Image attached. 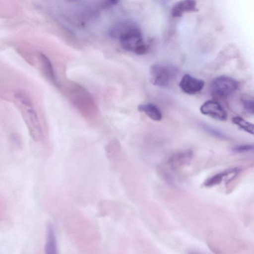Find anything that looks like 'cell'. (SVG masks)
Segmentation results:
<instances>
[{
	"mask_svg": "<svg viewBox=\"0 0 254 254\" xmlns=\"http://www.w3.org/2000/svg\"><path fill=\"white\" fill-rule=\"evenodd\" d=\"M108 34L118 39L122 48L127 51L134 52L136 48L144 43L139 27L130 20L115 24L109 29Z\"/></svg>",
	"mask_w": 254,
	"mask_h": 254,
	"instance_id": "cell-1",
	"label": "cell"
},
{
	"mask_svg": "<svg viewBox=\"0 0 254 254\" xmlns=\"http://www.w3.org/2000/svg\"><path fill=\"white\" fill-rule=\"evenodd\" d=\"M177 67L168 64H154L150 68V80L151 83L160 87H167L178 74Z\"/></svg>",
	"mask_w": 254,
	"mask_h": 254,
	"instance_id": "cell-2",
	"label": "cell"
},
{
	"mask_svg": "<svg viewBox=\"0 0 254 254\" xmlns=\"http://www.w3.org/2000/svg\"><path fill=\"white\" fill-rule=\"evenodd\" d=\"M238 87V83L234 78L227 75L215 78L210 84V92L216 98L225 99L233 93Z\"/></svg>",
	"mask_w": 254,
	"mask_h": 254,
	"instance_id": "cell-3",
	"label": "cell"
},
{
	"mask_svg": "<svg viewBox=\"0 0 254 254\" xmlns=\"http://www.w3.org/2000/svg\"><path fill=\"white\" fill-rule=\"evenodd\" d=\"M200 112L217 120H227V114L224 108L217 101L208 100L203 103L200 108Z\"/></svg>",
	"mask_w": 254,
	"mask_h": 254,
	"instance_id": "cell-4",
	"label": "cell"
},
{
	"mask_svg": "<svg viewBox=\"0 0 254 254\" xmlns=\"http://www.w3.org/2000/svg\"><path fill=\"white\" fill-rule=\"evenodd\" d=\"M204 86L203 80L186 74L179 83V87L186 94L194 95L200 91Z\"/></svg>",
	"mask_w": 254,
	"mask_h": 254,
	"instance_id": "cell-5",
	"label": "cell"
},
{
	"mask_svg": "<svg viewBox=\"0 0 254 254\" xmlns=\"http://www.w3.org/2000/svg\"><path fill=\"white\" fill-rule=\"evenodd\" d=\"M57 250V242L55 227L51 222H49L46 226L45 253L46 254H56Z\"/></svg>",
	"mask_w": 254,
	"mask_h": 254,
	"instance_id": "cell-6",
	"label": "cell"
},
{
	"mask_svg": "<svg viewBox=\"0 0 254 254\" xmlns=\"http://www.w3.org/2000/svg\"><path fill=\"white\" fill-rule=\"evenodd\" d=\"M26 108L27 121L31 130V135L35 139H38L42 134V130L37 114L33 107Z\"/></svg>",
	"mask_w": 254,
	"mask_h": 254,
	"instance_id": "cell-7",
	"label": "cell"
},
{
	"mask_svg": "<svg viewBox=\"0 0 254 254\" xmlns=\"http://www.w3.org/2000/svg\"><path fill=\"white\" fill-rule=\"evenodd\" d=\"M196 3L195 0H181L176 3L171 10L172 16L179 17L186 12L196 11Z\"/></svg>",
	"mask_w": 254,
	"mask_h": 254,
	"instance_id": "cell-8",
	"label": "cell"
},
{
	"mask_svg": "<svg viewBox=\"0 0 254 254\" xmlns=\"http://www.w3.org/2000/svg\"><path fill=\"white\" fill-rule=\"evenodd\" d=\"M192 157L191 150H185L173 154L169 159L168 164L172 169H176L186 164Z\"/></svg>",
	"mask_w": 254,
	"mask_h": 254,
	"instance_id": "cell-9",
	"label": "cell"
},
{
	"mask_svg": "<svg viewBox=\"0 0 254 254\" xmlns=\"http://www.w3.org/2000/svg\"><path fill=\"white\" fill-rule=\"evenodd\" d=\"M137 110L140 112L144 113L150 119L154 121H160L162 118L161 111L153 104H140L137 107Z\"/></svg>",
	"mask_w": 254,
	"mask_h": 254,
	"instance_id": "cell-10",
	"label": "cell"
},
{
	"mask_svg": "<svg viewBox=\"0 0 254 254\" xmlns=\"http://www.w3.org/2000/svg\"><path fill=\"white\" fill-rule=\"evenodd\" d=\"M39 58L44 71L47 77L53 82H56L54 70L50 59L45 54L40 53Z\"/></svg>",
	"mask_w": 254,
	"mask_h": 254,
	"instance_id": "cell-11",
	"label": "cell"
},
{
	"mask_svg": "<svg viewBox=\"0 0 254 254\" xmlns=\"http://www.w3.org/2000/svg\"><path fill=\"white\" fill-rule=\"evenodd\" d=\"M240 171L239 168H235L223 172L218 173L208 179L204 182V186L206 187H211L220 184L223 180V178L230 173L237 174Z\"/></svg>",
	"mask_w": 254,
	"mask_h": 254,
	"instance_id": "cell-12",
	"label": "cell"
},
{
	"mask_svg": "<svg viewBox=\"0 0 254 254\" xmlns=\"http://www.w3.org/2000/svg\"><path fill=\"white\" fill-rule=\"evenodd\" d=\"M232 122L243 130L249 133L254 134V126L253 124L246 121L243 118L239 116L233 117Z\"/></svg>",
	"mask_w": 254,
	"mask_h": 254,
	"instance_id": "cell-13",
	"label": "cell"
},
{
	"mask_svg": "<svg viewBox=\"0 0 254 254\" xmlns=\"http://www.w3.org/2000/svg\"><path fill=\"white\" fill-rule=\"evenodd\" d=\"M14 98L24 107H33V102L28 94L23 90H17L14 94Z\"/></svg>",
	"mask_w": 254,
	"mask_h": 254,
	"instance_id": "cell-14",
	"label": "cell"
},
{
	"mask_svg": "<svg viewBox=\"0 0 254 254\" xmlns=\"http://www.w3.org/2000/svg\"><path fill=\"white\" fill-rule=\"evenodd\" d=\"M201 126L206 132L215 137L224 140L229 139L224 133L215 127L204 123L201 124Z\"/></svg>",
	"mask_w": 254,
	"mask_h": 254,
	"instance_id": "cell-15",
	"label": "cell"
},
{
	"mask_svg": "<svg viewBox=\"0 0 254 254\" xmlns=\"http://www.w3.org/2000/svg\"><path fill=\"white\" fill-rule=\"evenodd\" d=\"M254 150L253 144H240L234 146L232 148V151L236 153H242L250 152Z\"/></svg>",
	"mask_w": 254,
	"mask_h": 254,
	"instance_id": "cell-16",
	"label": "cell"
},
{
	"mask_svg": "<svg viewBox=\"0 0 254 254\" xmlns=\"http://www.w3.org/2000/svg\"><path fill=\"white\" fill-rule=\"evenodd\" d=\"M243 106L245 111L250 114H254V103L253 99H244L242 101Z\"/></svg>",
	"mask_w": 254,
	"mask_h": 254,
	"instance_id": "cell-17",
	"label": "cell"
},
{
	"mask_svg": "<svg viewBox=\"0 0 254 254\" xmlns=\"http://www.w3.org/2000/svg\"><path fill=\"white\" fill-rule=\"evenodd\" d=\"M107 5H116L119 3L120 0H105Z\"/></svg>",
	"mask_w": 254,
	"mask_h": 254,
	"instance_id": "cell-18",
	"label": "cell"
},
{
	"mask_svg": "<svg viewBox=\"0 0 254 254\" xmlns=\"http://www.w3.org/2000/svg\"><path fill=\"white\" fill-rule=\"evenodd\" d=\"M69 1H76L77 0H68Z\"/></svg>",
	"mask_w": 254,
	"mask_h": 254,
	"instance_id": "cell-19",
	"label": "cell"
}]
</instances>
